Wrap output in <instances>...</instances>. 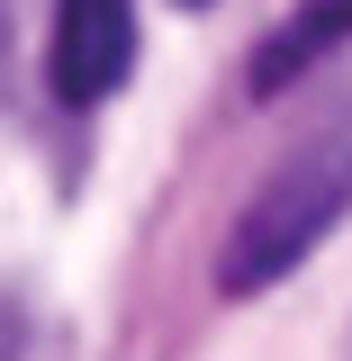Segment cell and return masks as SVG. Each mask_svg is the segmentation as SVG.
I'll return each instance as SVG.
<instances>
[{"label":"cell","instance_id":"277c9868","mask_svg":"<svg viewBox=\"0 0 352 361\" xmlns=\"http://www.w3.org/2000/svg\"><path fill=\"white\" fill-rule=\"evenodd\" d=\"M0 361H18V307H0Z\"/></svg>","mask_w":352,"mask_h":361},{"label":"cell","instance_id":"7a4b0ae2","mask_svg":"<svg viewBox=\"0 0 352 361\" xmlns=\"http://www.w3.org/2000/svg\"><path fill=\"white\" fill-rule=\"evenodd\" d=\"M135 73V9L127 0H54V37H45V82L63 109H99Z\"/></svg>","mask_w":352,"mask_h":361},{"label":"cell","instance_id":"5b68a950","mask_svg":"<svg viewBox=\"0 0 352 361\" xmlns=\"http://www.w3.org/2000/svg\"><path fill=\"white\" fill-rule=\"evenodd\" d=\"M190 9H199V0H190Z\"/></svg>","mask_w":352,"mask_h":361},{"label":"cell","instance_id":"3957f363","mask_svg":"<svg viewBox=\"0 0 352 361\" xmlns=\"http://www.w3.org/2000/svg\"><path fill=\"white\" fill-rule=\"evenodd\" d=\"M334 45H352V0H298V9H289V18L253 45V63H244L253 99H280L289 82H308Z\"/></svg>","mask_w":352,"mask_h":361},{"label":"cell","instance_id":"6da1fadb","mask_svg":"<svg viewBox=\"0 0 352 361\" xmlns=\"http://www.w3.org/2000/svg\"><path fill=\"white\" fill-rule=\"evenodd\" d=\"M344 208H352V99L325 109L308 135H289L280 163L244 190V208H235V226L217 244V289L226 298H253L271 280H289L334 235Z\"/></svg>","mask_w":352,"mask_h":361}]
</instances>
